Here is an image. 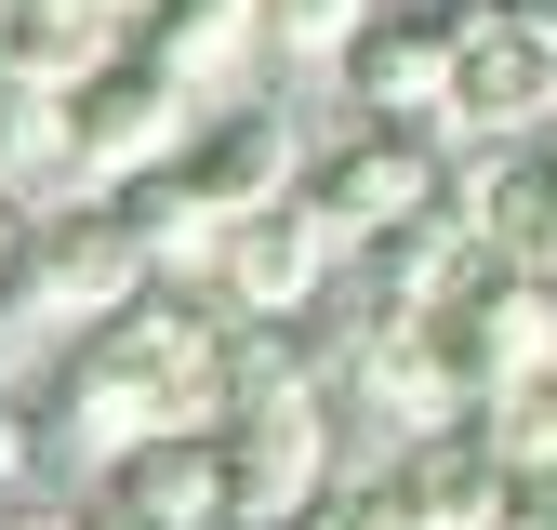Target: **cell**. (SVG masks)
<instances>
[{
    "mask_svg": "<svg viewBox=\"0 0 557 530\" xmlns=\"http://www.w3.org/2000/svg\"><path fill=\"white\" fill-rule=\"evenodd\" d=\"M265 530H385V517H372V491H359V478H332L319 504H293V517H265Z\"/></svg>",
    "mask_w": 557,
    "mask_h": 530,
    "instance_id": "17",
    "label": "cell"
},
{
    "mask_svg": "<svg viewBox=\"0 0 557 530\" xmlns=\"http://www.w3.org/2000/svg\"><path fill=\"white\" fill-rule=\"evenodd\" d=\"M531 147H544V160H557V119H544V132H531Z\"/></svg>",
    "mask_w": 557,
    "mask_h": 530,
    "instance_id": "22",
    "label": "cell"
},
{
    "mask_svg": "<svg viewBox=\"0 0 557 530\" xmlns=\"http://www.w3.org/2000/svg\"><path fill=\"white\" fill-rule=\"evenodd\" d=\"M438 160H451V132L425 119H345L332 147H306V213L332 239H372V226H411V213H438Z\"/></svg>",
    "mask_w": 557,
    "mask_h": 530,
    "instance_id": "4",
    "label": "cell"
},
{
    "mask_svg": "<svg viewBox=\"0 0 557 530\" xmlns=\"http://www.w3.org/2000/svg\"><path fill=\"white\" fill-rule=\"evenodd\" d=\"M94 504H107V517H160V530H226V517H213V425L133 438L120 464H94Z\"/></svg>",
    "mask_w": 557,
    "mask_h": 530,
    "instance_id": "13",
    "label": "cell"
},
{
    "mask_svg": "<svg viewBox=\"0 0 557 530\" xmlns=\"http://www.w3.org/2000/svg\"><path fill=\"white\" fill-rule=\"evenodd\" d=\"M94 530H160V517H107V504H94Z\"/></svg>",
    "mask_w": 557,
    "mask_h": 530,
    "instance_id": "20",
    "label": "cell"
},
{
    "mask_svg": "<svg viewBox=\"0 0 557 530\" xmlns=\"http://www.w3.org/2000/svg\"><path fill=\"white\" fill-rule=\"evenodd\" d=\"M492 14H518L531 40H557V0H492Z\"/></svg>",
    "mask_w": 557,
    "mask_h": 530,
    "instance_id": "19",
    "label": "cell"
},
{
    "mask_svg": "<svg viewBox=\"0 0 557 530\" xmlns=\"http://www.w3.org/2000/svg\"><path fill=\"white\" fill-rule=\"evenodd\" d=\"M385 14V0H265V53H293V66H332L345 40H359Z\"/></svg>",
    "mask_w": 557,
    "mask_h": 530,
    "instance_id": "15",
    "label": "cell"
},
{
    "mask_svg": "<svg viewBox=\"0 0 557 530\" xmlns=\"http://www.w3.org/2000/svg\"><path fill=\"white\" fill-rule=\"evenodd\" d=\"M557 119V40H531L492 0H451V119L438 132H478V147H531Z\"/></svg>",
    "mask_w": 557,
    "mask_h": 530,
    "instance_id": "5",
    "label": "cell"
},
{
    "mask_svg": "<svg viewBox=\"0 0 557 530\" xmlns=\"http://www.w3.org/2000/svg\"><path fill=\"white\" fill-rule=\"evenodd\" d=\"M107 213H120V239H133V265H147L160 292H213V252H226V213L199 199L173 160L160 173H133V186H107Z\"/></svg>",
    "mask_w": 557,
    "mask_h": 530,
    "instance_id": "11",
    "label": "cell"
},
{
    "mask_svg": "<svg viewBox=\"0 0 557 530\" xmlns=\"http://www.w3.org/2000/svg\"><path fill=\"white\" fill-rule=\"evenodd\" d=\"M133 438H160L147 371H133L107 331H66L53 371H40V464H53V451H66V464H120Z\"/></svg>",
    "mask_w": 557,
    "mask_h": 530,
    "instance_id": "7",
    "label": "cell"
},
{
    "mask_svg": "<svg viewBox=\"0 0 557 530\" xmlns=\"http://www.w3.org/2000/svg\"><path fill=\"white\" fill-rule=\"evenodd\" d=\"M425 345H438L465 412L505 398V384H544L557 371V279H531V265H505V252H465L451 292L425 305Z\"/></svg>",
    "mask_w": 557,
    "mask_h": 530,
    "instance_id": "1",
    "label": "cell"
},
{
    "mask_svg": "<svg viewBox=\"0 0 557 530\" xmlns=\"http://www.w3.org/2000/svg\"><path fill=\"white\" fill-rule=\"evenodd\" d=\"M332 491V412L293 398V412H213V517L226 530H265Z\"/></svg>",
    "mask_w": 557,
    "mask_h": 530,
    "instance_id": "6",
    "label": "cell"
},
{
    "mask_svg": "<svg viewBox=\"0 0 557 530\" xmlns=\"http://www.w3.org/2000/svg\"><path fill=\"white\" fill-rule=\"evenodd\" d=\"M120 40L147 53V66H173V80L213 106L239 66L265 53V0H133V27H120Z\"/></svg>",
    "mask_w": 557,
    "mask_h": 530,
    "instance_id": "12",
    "label": "cell"
},
{
    "mask_svg": "<svg viewBox=\"0 0 557 530\" xmlns=\"http://www.w3.org/2000/svg\"><path fill=\"white\" fill-rule=\"evenodd\" d=\"M0 265H14V199H0Z\"/></svg>",
    "mask_w": 557,
    "mask_h": 530,
    "instance_id": "21",
    "label": "cell"
},
{
    "mask_svg": "<svg viewBox=\"0 0 557 530\" xmlns=\"http://www.w3.org/2000/svg\"><path fill=\"white\" fill-rule=\"evenodd\" d=\"M107 53H120V14H107V0H0V66H14V80L66 93V80H94Z\"/></svg>",
    "mask_w": 557,
    "mask_h": 530,
    "instance_id": "14",
    "label": "cell"
},
{
    "mask_svg": "<svg viewBox=\"0 0 557 530\" xmlns=\"http://www.w3.org/2000/svg\"><path fill=\"white\" fill-rule=\"evenodd\" d=\"M332 279H345V239L306 213V199H265V213H239L226 252H213V305H226V318H306Z\"/></svg>",
    "mask_w": 557,
    "mask_h": 530,
    "instance_id": "8",
    "label": "cell"
},
{
    "mask_svg": "<svg viewBox=\"0 0 557 530\" xmlns=\"http://www.w3.org/2000/svg\"><path fill=\"white\" fill-rule=\"evenodd\" d=\"M186 132H199V93L173 80V66H147L133 40L94 66V80H66V173L81 186H133V173L186 160Z\"/></svg>",
    "mask_w": 557,
    "mask_h": 530,
    "instance_id": "3",
    "label": "cell"
},
{
    "mask_svg": "<svg viewBox=\"0 0 557 530\" xmlns=\"http://www.w3.org/2000/svg\"><path fill=\"white\" fill-rule=\"evenodd\" d=\"M425 14H451V0H425Z\"/></svg>",
    "mask_w": 557,
    "mask_h": 530,
    "instance_id": "23",
    "label": "cell"
},
{
    "mask_svg": "<svg viewBox=\"0 0 557 530\" xmlns=\"http://www.w3.org/2000/svg\"><path fill=\"white\" fill-rule=\"evenodd\" d=\"M345 80V119H451V14H425V0H385V14L332 53Z\"/></svg>",
    "mask_w": 557,
    "mask_h": 530,
    "instance_id": "9",
    "label": "cell"
},
{
    "mask_svg": "<svg viewBox=\"0 0 557 530\" xmlns=\"http://www.w3.org/2000/svg\"><path fill=\"white\" fill-rule=\"evenodd\" d=\"M173 173L239 226V213H265V199L306 186V132H293V106H199V132H186Z\"/></svg>",
    "mask_w": 557,
    "mask_h": 530,
    "instance_id": "10",
    "label": "cell"
},
{
    "mask_svg": "<svg viewBox=\"0 0 557 530\" xmlns=\"http://www.w3.org/2000/svg\"><path fill=\"white\" fill-rule=\"evenodd\" d=\"M14 491H40V412L0 398V504H14Z\"/></svg>",
    "mask_w": 557,
    "mask_h": 530,
    "instance_id": "16",
    "label": "cell"
},
{
    "mask_svg": "<svg viewBox=\"0 0 557 530\" xmlns=\"http://www.w3.org/2000/svg\"><path fill=\"white\" fill-rule=\"evenodd\" d=\"M0 292H27L53 331H94V318H120L133 292H147V265H133V239H120V213H107V186L14 213V265H0Z\"/></svg>",
    "mask_w": 557,
    "mask_h": 530,
    "instance_id": "2",
    "label": "cell"
},
{
    "mask_svg": "<svg viewBox=\"0 0 557 530\" xmlns=\"http://www.w3.org/2000/svg\"><path fill=\"white\" fill-rule=\"evenodd\" d=\"M0 530H94V504H40V491H14V504H0Z\"/></svg>",
    "mask_w": 557,
    "mask_h": 530,
    "instance_id": "18",
    "label": "cell"
}]
</instances>
